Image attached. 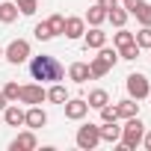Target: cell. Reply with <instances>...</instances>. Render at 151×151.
Returning <instances> with one entry per match:
<instances>
[{"instance_id":"cell-36","label":"cell","mask_w":151,"mask_h":151,"mask_svg":"<svg viewBox=\"0 0 151 151\" xmlns=\"http://www.w3.org/2000/svg\"><path fill=\"white\" fill-rule=\"evenodd\" d=\"M122 3H127V0H122Z\"/></svg>"},{"instance_id":"cell-31","label":"cell","mask_w":151,"mask_h":151,"mask_svg":"<svg viewBox=\"0 0 151 151\" xmlns=\"http://www.w3.org/2000/svg\"><path fill=\"white\" fill-rule=\"evenodd\" d=\"M142 3H145V0H127V3H124V9H127V15H133V12H136V9H139Z\"/></svg>"},{"instance_id":"cell-28","label":"cell","mask_w":151,"mask_h":151,"mask_svg":"<svg viewBox=\"0 0 151 151\" xmlns=\"http://www.w3.org/2000/svg\"><path fill=\"white\" fill-rule=\"evenodd\" d=\"M18 92H21V86H18L15 80H9V83L3 86V95H6V101H18Z\"/></svg>"},{"instance_id":"cell-5","label":"cell","mask_w":151,"mask_h":151,"mask_svg":"<svg viewBox=\"0 0 151 151\" xmlns=\"http://www.w3.org/2000/svg\"><path fill=\"white\" fill-rule=\"evenodd\" d=\"M127 95L133 98V101H142V98H148L151 95V86H148V77L145 74H127Z\"/></svg>"},{"instance_id":"cell-21","label":"cell","mask_w":151,"mask_h":151,"mask_svg":"<svg viewBox=\"0 0 151 151\" xmlns=\"http://www.w3.org/2000/svg\"><path fill=\"white\" fill-rule=\"evenodd\" d=\"M18 18V6L15 3H0V24H12Z\"/></svg>"},{"instance_id":"cell-23","label":"cell","mask_w":151,"mask_h":151,"mask_svg":"<svg viewBox=\"0 0 151 151\" xmlns=\"http://www.w3.org/2000/svg\"><path fill=\"white\" fill-rule=\"evenodd\" d=\"M133 15H136V21H139L142 27H151V3H142Z\"/></svg>"},{"instance_id":"cell-3","label":"cell","mask_w":151,"mask_h":151,"mask_svg":"<svg viewBox=\"0 0 151 151\" xmlns=\"http://www.w3.org/2000/svg\"><path fill=\"white\" fill-rule=\"evenodd\" d=\"M116 59H119V53L116 50H110V47H101V53L89 62V71H92V77H104V74L116 65Z\"/></svg>"},{"instance_id":"cell-4","label":"cell","mask_w":151,"mask_h":151,"mask_svg":"<svg viewBox=\"0 0 151 151\" xmlns=\"http://www.w3.org/2000/svg\"><path fill=\"white\" fill-rule=\"evenodd\" d=\"M74 142H77V148L83 151H92L101 145V133H98V124H83L77 130V136H74Z\"/></svg>"},{"instance_id":"cell-15","label":"cell","mask_w":151,"mask_h":151,"mask_svg":"<svg viewBox=\"0 0 151 151\" xmlns=\"http://www.w3.org/2000/svg\"><path fill=\"white\" fill-rule=\"evenodd\" d=\"M98 133H101V142H119L122 127H119L116 122H101V124H98Z\"/></svg>"},{"instance_id":"cell-2","label":"cell","mask_w":151,"mask_h":151,"mask_svg":"<svg viewBox=\"0 0 151 151\" xmlns=\"http://www.w3.org/2000/svg\"><path fill=\"white\" fill-rule=\"evenodd\" d=\"M142 136H145V124L139 122V116H130L127 119V124L122 127V148H136V145H142Z\"/></svg>"},{"instance_id":"cell-11","label":"cell","mask_w":151,"mask_h":151,"mask_svg":"<svg viewBox=\"0 0 151 151\" xmlns=\"http://www.w3.org/2000/svg\"><path fill=\"white\" fill-rule=\"evenodd\" d=\"M36 145H39L36 133H33V130H27V133H18V136L9 142V151H33Z\"/></svg>"},{"instance_id":"cell-22","label":"cell","mask_w":151,"mask_h":151,"mask_svg":"<svg viewBox=\"0 0 151 151\" xmlns=\"http://www.w3.org/2000/svg\"><path fill=\"white\" fill-rule=\"evenodd\" d=\"M139 50H142V47H139L136 42H130V45H124V47H119V59H130V62H133V59L139 56Z\"/></svg>"},{"instance_id":"cell-25","label":"cell","mask_w":151,"mask_h":151,"mask_svg":"<svg viewBox=\"0 0 151 151\" xmlns=\"http://www.w3.org/2000/svg\"><path fill=\"white\" fill-rule=\"evenodd\" d=\"M113 42H116V47H124V45H130V42H133V33H127L124 27H119V33L113 36Z\"/></svg>"},{"instance_id":"cell-33","label":"cell","mask_w":151,"mask_h":151,"mask_svg":"<svg viewBox=\"0 0 151 151\" xmlns=\"http://www.w3.org/2000/svg\"><path fill=\"white\" fill-rule=\"evenodd\" d=\"M142 145H145V148H148V151H151V130H148V133H145V136H142Z\"/></svg>"},{"instance_id":"cell-32","label":"cell","mask_w":151,"mask_h":151,"mask_svg":"<svg viewBox=\"0 0 151 151\" xmlns=\"http://www.w3.org/2000/svg\"><path fill=\"white\" fill-rule=\"evenodd\" d=\"M98 6H104V9H107V12H110V9H113V6H119V0H98Z\"/></svg>"},{"instance_id":"cell-8","label":"cell","mask_w":151,"mask_h":151,"mask_svg":"<svg viewBox=\"0 0 151 151\" xmlns=\"http://www.w3.org/2000/svg\"><path fill=\"white\" fill-rule=\"evenodd\" d=\"M62 107H65V119H71V122H80V119L89 113V104H86V98H68Z\"/></svg>"},{"instance_id":"cell-14","label":"cell","mask_w":151,"mask_h":151,"mask_svg":"<svg viewBox=\"0 0 151 151\" xmlns=\"http://www.w3.org/2000/svg\"><path fill=\"white\" fill-rule=\"evenodd\" d=\"M68 77H71L74 83H86V80H92L89 62H71V68H68Z\"/></svg>"},{"instance_id":"cell-27","label":"cell","mask_w":151,"mask_h":151,"mask_svg":"<svg viewBox=\"0 0 151 151\" xmlns=\"http://www.w3.org/2000/svg\"><path fill=\"white\" fill-rule=\"evenodd\" d=\"M36 39L39 42H47V39H53V33H50V27H47V21H42V24H36Z\"/></svg>"},{"instance_id":"cell-26","label":"cell","mask_w":151,"mask_h":151,"mask_svg":"<svg viewBox=\"0 0 151 151\" xmlns=\"http://www.w3.org/2000/svg\"><path fill=\"white\" fill-rule=\"evenodd\" d=\"M133 42H136L139 47H151V27H142V30L133 36Z\"/></svg>"},{"instance_id":"cell-6","label":"cell","mask_w":151,"mask_h":151,"mask_svg":"<svg viewBox=\"0 0 151 151\" xmlns=\"http://www.w3.org/2000/svg\"><path fill=\"white\" fill-rule=\"evenodd\" d=\"M3 56H6L12 65L27 62V59H30V42H27V39H15V42H9V47L3 50Z\"/></svg>"},{"instance_id":"cell-19","label":"cell","mask_w":151,"mask_h":151,"mask_svg":"<svg viewBox=\"0 0 151 151\" xmlns=\"http://www.w3.org/2000/svg\"><path fill=\"white\" fill-rule=\"evenodd\" d=\"M107 21H110L113 27H124V24H127V9H122V6H113V9L107 12Z\"/></svg>"},{"instance_id":"cell-30","label":"cell","mask_w":151,"mask_h":151,"mask_svg":"<svg viewBox=\"0 0 151 151\" xmlns=\"http://www.w3.org/2000/svg\"><path fill=\"white\" fill-rule=\"evenodd\" d=\"M119 119V113H116V107H110V104H104L101 107V122H116Z\"/></svg>"},{"instance_id":"cell-13","label":"cell","mask_w":151,"mask_h":151,"mask_svg":"<svg viewBox=\"0 0 151 151\" xmlns=\"http://www.w3.org/2000/svg\"><path fill=\"white\" fill-rule=\"evenodd\" d=\"M83 33H86V18H65L62 36H68V39H83Z\"/></svg>"},{"instance_id":"cell-20","label":"cell","mask_w":151,"mask_h":151,"mask_svg":"<svg viewBox=\"0 0 151 151\" xmlns=\"http://www.w3.org/2000/svg\"><path fill=\"white\" fill-rule=\"evenodd\" d=\"M47 101H53V104H65V101H68L65 86H62V83H53V86L47 89Z\"/></svg>"},{"instance_id":"cell-9","label":"cell","mask_w":151,"mask_h":151,"mask_svg":"<svg viewBox=\"0 0 151 151\" xmlns=\"http://www.w3.org/2000/svg\"><path fill=\"white\" fill-rule=\"evenodd\" d=\"M24 124H27L30 130H36V127H45V124H47V113L42 110V104H33L30 110H24Z\"/></svg>"},{"instance_id":"cell-29","label":"cell","mask_w":151,"mask_h":151,"mask_svg":"<svg viewBox=\"0 0 151 151\" xmlns=\"http://www.w3.org/2000/svg\"><path fill=\"white\" fill-rule=\"evenodd\" d=\"M15 6L21 15H33L36 12V0H15Z\"/></svg>"},{"instance_id":"cell-35","label":"cell","mask_w":151,"mask_h":151,"mask_svg":"<svg viewBox=\"0 0 151 151\" xmlns=\"http://www.w3.org/2000/svg\"><path fill=\"white\" fill-rule=\"evenodd\" d=\"M0 56H3V47H0Z\"/></svg>"},{"instance_id":"cell-17","label":"cell","mask_w":151,"mask_h":151,"mask_svg":"<svg viewBox=\"0 0 151 151\" xmlns=\"http://www.w3.org/2000/svg\"><path fill=\"white\" fill-rule=\"evenodd\" d=\"M86 104H89V110H101L104 104H110V95H107L104 89H92L89 98H86Z\"/></svg>"},{"instance_id":"cell-18","label":"cell","mask_w":151,"mask_h":151,"mask_svg":"<svg viewBox=\"0 0 151 151\" xmlns=\"http://www.w3.org/2000/svg\"><path fill=\"white\" fill-rule=\"evenodd\" d=\"M86 21H89L92 27H101V24L107 21V9H104V6H98V3H95V6H89V12H86Z\"/></svg>"},{"instance_id":"cell-16","label":"cell","mask_w":151,"mask_h":151,"mask_svg":"<svg viewBox=\"0 0 151 151\" xmlns=\"http://www.w3.org/2000/svg\"><path fill=\"white\" fill-rule=\"evenodd\" d=\"M116 113H119V119H130V116H139V101H133V98H124V101H119Z\"/></svg>"},{"instance_id":"cell-10","label":"cell","mask_w":151,"mask_h":151,"mask_svg":"<svg viewBox=\"0 0 151 151\" xmlns=\"http://www.w3.org/2000/svg\"><path fill=\"white\" fill-rule=\"evenodd\" d=\"M83 45H86V50H101L107 45V33L101 27H92L89 33H83Z\"/></svg>"},{"instance_id":"cell-1","label":"cell","mask_w":151,"mask_h":151,"mask_svg":"<svg viewBox=\"0 0 151 151\" xmlns=\"http://www.w3.org/2000/svg\"><path fill=\"white\" fill-rule=\"evenodd\" d=\"M30 74H33V80H39V83H59L62 74H65V68L59 65L56 56L42 53V56H33L30 59Z\"/></svg>"},{"instance_id":"cell-12","label":"cell","mask_w":151,"mask_h":151,"mask_svg":"<svg viewBox=\"0 0 151 151\" xmlns=\"http://www.w3.org/2000/svg\"><path fill=\"white\" fill-rule=\"evenodd\" d=\"M0 116H3V122H6L9 127H21V124H24V110L18 107V101H15V104H6V110L0 113Z\"/></svg>"},{"instance_id":"cell-34","label":"cell","mask_w":151,"mask_h":151,"mask_svg":"<svg viewBox=\"0 0 151 151\" xmlns=\"http://www.w3.org/2000/svg\"><path fill=\"white\" fill-rule=\"evenodd\" d=\"M6 104H9V101H6V95H3V92H0V113H3V110H6Z\"/></svg>"},{"instance_id":"cell-24","label":"cell","mask_w":151,"mask_h":151,"mask_svg":"<svg viewBox=\"0 0 151 151\" xmlns=\"http://www.w3.org/2000/svg\"><path fill=\"white\" fill-rule=\"evenodd\" d=\"M47 27H50L53 36H62V30H65V18H62V15H50V18H47Z\"/></svg>"},{"instance_id":"cell-7","label":"cell","mask_w":151,"mask_h":151,"mask_svg":"<svg viewBox=\"0 0 151 151\" xmlns=\"http://www.w3.org/2000/svg\"><path fill=\"white\" fill-rule=\"evenodd\" d=\"M18 101L21 104H42V101H47V92L42 89V83H27V86H21V92H18Z\"/></svg>"}]
</instances>
